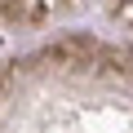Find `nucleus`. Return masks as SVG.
Listing matches in <instances>:
<instances>
[{
  "label": "nucleus",
  "instance_id": "nucleus-1",
  "mask_svg": "<svg viewBox=\"0 0 133 133\" xmlns=\"http://www.w3.org/2000/svg\"><path fill=\"white\" fill-rule=\"evenodd\" d=\"M14 76H18V62H9V66H0V98H5V89L14 84Z\"/></svg>",
  "mask_w": 133,
  "mask_h": 133
}]
</instances>
